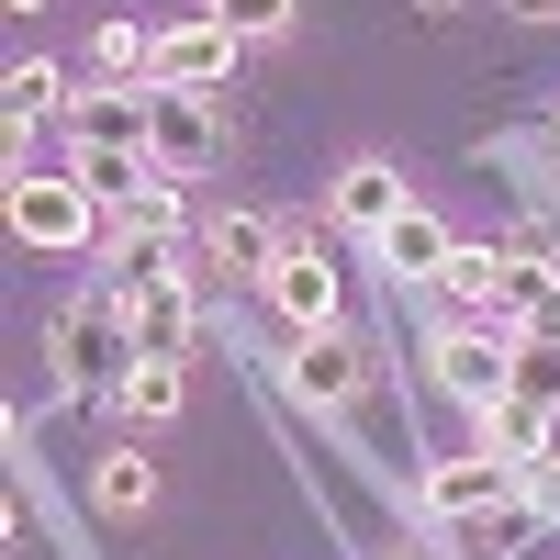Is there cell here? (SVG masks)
Here are the masks:
<instances>
[{
	"label": "cell",
	"instance_id": "obj_25",
	"mask_svg": "<svg viewBox=\"0 0 560 560\" xmlns=\"http://www.w3.org/2000/svg\"><path fill=\"white\" fill-rule=\"evenodd\" d=\"M504 12H516V23H560V0H504Z\"/></svg>",
	"mask_w": 560,
	"mask_h": 560
},
{
	"label": "cell",
	"instance_id": "obj_20",
	"mask_svg": "<svg viewBox=\"0 0 560 560\" xmlns=\"http://www.w3.org/2000/svg\"><path fill=\"white\" fill-rule=\"evenodd\" d=\"M113 224H124V236H168V247H179V236H191V202H179V179H168V168H147V191H135Z\"/></svg>",
	"mask_w": 560,
	"mask_h": 560
},
{
	"label": "cell",
	"instance_id": "obj_3",
	"mask_svg": "<svg viewBox=\"0 0 560 560\" xmlns=\"http://www.w3.org/2000/svg\"><path fill=\"white\" fill-rule=\"evenodd\" d=\"M427 516L438 527H471V516H527V471L493 448H448L427 459Z\"/></svg>",
	"mask_w": 560,
	"mask_h": 560
},
{
	"label": "cell",
	"instance_id": "obj_21",
	"mask_svg": "<svg viewBox=\"0 0 560 560\" xmlns=\"http://www.w3.org/2000/svg\"><path fill=\"white\" fill-rule=\"evenodd\" d=\"M57 102H68V79L45 68V57H23L12 79H0V113H12V124H34V113H57Z\"/></svg>",
	"mask_w": 560,
	"mask_h": 560
},
{
	"label": "cell",
	"instance_id": "obj_7",
	"mask_svg": "<svg viewBox=\"0 0 560 560\" xmlns=\"http://www.w3.org/2000/svg\"><path fill=\"white\" fill-rule=\"evenodd\" d=\"M124 314H135V348H147V359H191V337H202V292H191V269L124 280Z\"/></svg>",
	"mask_w": 560,
	"mask_h": 560
},
{
	"label": "cell",
	"instance_id": "obj_10",
	"mask_svg": "<svg viewBox=\"0 0 560 560\" xmlns=\"http://www.w3.org/2000/svg\"><path fill=\"white\" fill-rule=\"evenodd\" d=\"M370 247H382V269H393V292H438V269H448V224L427 213V202H404L393 224H382V236H370Z\"/></svg>",
	"mask_w": 560,
	"mask_h": 560
},
{
	"label": "cell",
	"instance_id": "obj_1",
	"mask_svg": "<svg viewBox=\"0 0 560 560\" xmlns=\"http://www.w3.org/2000/svg\"><path fill=\"white\" fill-rule=\"evenodd\" d=\"M45 359H57V393H124V370L147 359V348H135L124 292H68V303H57V337H45Z\"/></svg>",
	"mask_w": 560,
	"mask_h": 560
},
{
	"label": "cell",
	"instance_id": "obj_12",
	"mask_svg": "<svg viewBox=\"0 0 560 560\" xmlns=\"http://www.w3.org/2000/svg\"><path fill=\"white\" fill-rule=\"evenodd\" d=\"M147 102H158L147 79H102V90H79V102H68V147H147Z\"/></svg>",
	"mask_w": 560,
	"mask_h": 560
},
{
	"label": "cell",
	"instance_id": "obj_5",
	"mask_svg": "<svg viewBox=\"0 0 560 560\" xmlns=\"http://www.w3.org/2000/svg\"><path fill=\"white\" fill-rule=\"evenodd\" d=\"M280 382H292V404H314V415H348L359 393H370V348L359 337H292V359H280Z\"/></svg>",
	"mask_w": 560,
	"mask_h": 560
},
{
	"label": "cell",
	"instance_id": "obj_27",
	"mask_svg": "<svg viewBox=\"0 0 560 560\" xmlns=\"http://www.w3.org/2000/svg\"><path fill=\"white\" fill-rule=\"evenodd\" d=\"M549 147H560V113H549Z\"/></svg>",
	"mask_w": 560,
	"mask_h": 560
},
{
	"label": "cell",
	"instance_id": "obj_18",
	"mask_svg": "<svg viewBox=\"0 0 560 560\" xmlns=\"http://www.w3.org/2000/svg\"><path fill=\"white\" fill-rule=\"evenodd\" d=\"M90 504H102V516H147V504H158V459L147 448H102V471H90Z\"/></svg>",
	"mask_w": 560,
	"mask_h": 560
},
{
	"label": "cell",
	"instance_id": "obj_4",
	"mask_svg": "<svg viewBox=\"0 0 560 560\" xmlns=\"http://www.w3.org/2000/svg\"><path fill=\"white\" fill-rule=\"evenodd\" d=\"M0 202H12V236L45 247V258L90 247V224H102V202L79 191V168H57V179H45V168H12V191H0Z\"/></svg>",
	"mask_w": 560,
	"mask_h": 560
},
{
	"label": "cell",
	"instance_id": "obj_14",
	"mask_svg": "<svg viewBox=\"0 0 560 560\" xmlns=\"http://www.w3.org/2000/svg\"><path fill=\"white\" fill-rule=\"evenodd\" d=\"M280 247H292V224H269V213H213L202 224V269H224V280H269Z\"/></svg>",
	"mask_w": 560,
	"mask_h": 560
},
{
	"label": "cell",
	"instance_id": "obj_24",
	"mask_svg": "<svg viewBox=\"0 0 560 560\" xmlns=\"http://www.w3.org/2000/svg\"><path fill=\"white\" fill-rule=\"evenodd\" d=\"M527 516H538V527H560V448L527 471Z\"/></svg>",
	"mask_w": 560,
	"mask_h": 560
},
{
	"label": "cell",
	"instance_id": "obj_23",
	"mask_svg": "<svg viewBox=\"0 0 560 560\" xmlns=\"http://www.w3.org/2000/svg\"><path fill=\"white\" fill-rule=\"evenodd\" d=\"M202 12H213L224 34H247V45H269L280 23H292V0H202Z\"/></svg>",
	"mask_w": 560,
	"mask_h": 560
},
{
	"label": "cell",
	"instance_id": "obj_11",
	"mask_svg": "<svg viewBox=\"0 0 560 560\" xmlns=\"http://www.w3.org/2000/svg\"><path fill=\"white\" fill-rule=\"evenodd\" d=\"M471 427H482V448H493V459L538 471V459L560 448V404H538V393H493V404L471 415Z\"/></svg>",
	"mask_w": 560,
	"mask_h": 560
},
{
	"label": "cell",
	"instance_id": "obj_9",
	"mask_svg": "<svg viewBox=\"0 0 560 560\" xmlns=\"http://www.w3.org/2000/svg\"><path fill=\"white\" fill-rule=\"evenodd\" d=\"M269 292V314L292 325V337H325V325H337V269H325L314 247H280V269L258 280Z\"/></svg>",
	"mask_w": 560,
	"mask_h": 560
},
{
	"label": "cell",
	"instance_id": "obj_26",
	"mask_svg": "<svg viewBox=\"0 0 560 560\" xmlns=\"http://www.w3.org/2000/svg\"><path fill=\"white\" fill-rule=\"evenodd\" d=\"M0 12H45V0H0Z\"/></svg>",
	"mask_w": 560,
	"mask_h": 560
},
{
	"label": "cell",
	"instance_id": "obj_16",
	"mask_svg": "<svg viewBox=\"0 0 560 560\" xmlns=\"http://www.w3.org/2000/svg\"><path fill=\"white\" fill-rule=\"evenodd\" d=\"M504 325H538V337H560V258H549L538 236L504 258Z\"/></svg>",
	"mask_w": 560,
	"mask_h": 560
},
{
	"label": "cell",
	"instance_id": "obj_2",
	"mask_svg": "<svg viewBox=\"0 0 560 560\" xmlns=\"http://www.w3.org/2000/svg\"><path fill=\"white\" fill-rule=\"evenodd\" d=\"M427 370H438V393L448 404H493V393H516V325H482V314H448L438 325V348H427Z\"/></svg>",
	"mask_w": 560,
	"mask_h": 560
},
{
	"label": "cell",
	"instance_id": "obj_13",
	"mask_svg": "<svg viewBox=\"0 0 560 560\" xmlns=\"http://www.w3.org/2000/svg\"><path fill=\"white\" fill-rule=\"evenodd\" d=\"M404 202H415V191H404V168H393V158H348V168H337V191H325V213H337L348 236H382Z\"/></svg>",
	"mask_w": 560,
	"mask_h": 560
},
{
	"label": "cell",
	"instance_id": "obj_15",
	"mask_svg": "<svg viewBox=\"0 0 560 560\" xmlns=\"http://www.w3.org/2000/svg\"><path fill=\"white\" fill-rule=\"evenodd\" d=\"M504 258H516V247H471V236H459V247H448V269H438V303H448V314L504 325Z\"/></svg>",
	"mask_w": 560,
	"mask_h": 560
},
{
	"label": "cell",
	"instance_id": "obj_8",
	"mask_svg": "<svg viewBox=\"0 0 560 560\" xmlns=\"http://www.w3.org/2000/svg\"><path fill=\"white\" fill-rule=\"evenodd\" d=\"M213 102H224V90H158V102H147V158L168 179H202L213 168Z\"/></svg>",
	"mask_w": 560,
	"mask_h": 560
},
{
	"label": "cell",
	"instance_id": "obj_17",
	"mask_svg": "<svg viewBox=\"0 0 560 560\" xmlns=\"http://www.w3.org/2000/svg\"><path fill=\"white\" fill-rule=\"evenodd\" d=\"M68 168H79V191L102 202V213H124L135 191H147V168H158V158H147V147H68Z\"/></svg>",
	"mask_w": 560,
	"mask_h": 560
},
{
	"label": "cell",
	"instance_id": "obj_6",
	"mask_svg": "<svg viewBox=\"0 0 560 560\" xmlns=\"http://www.w3.org/2000/svg\"><path fill=\"white\" fill-rule=\"evenodd\" d=\"M236 45H247V34H224L213 12L168 23V34L147 45V90H224V79H236Z\"/></svg>",
	"mask_w": 560,
	"mask_h": 560
},
{
	"label": "cell",
	"instance_id": "obj_22",
	"mask_svg": "<svg viewBox=\"0 0 560 560\" xmlns=\"http://www.w3.org/2000/svg\"><path fill=\"white\" fill-rule=\"evenodd\" d=\"M516 393L560 404V337H538V325H516Z\"/></svg>",
	"mask_w": 560,
	"mask_h": 560
},
{
	"label": "cell",
	"instance_id": "obj_19",
	"mask_svg": "<svg viewBox=\"0 0 560 560\" xmlns=\"http://www.w3.org/2000/svg\"><path fill=\"white\" fill-rule=\"evenodd\" d=\"M179 393H191V382H179V359H135L124 370V427H168V415H179Z\"/></svg>",
	"mask_w": 560,
	"mask_h": 560
}]
</instances>
